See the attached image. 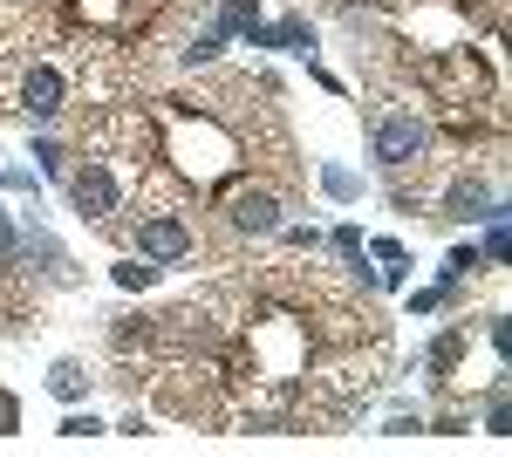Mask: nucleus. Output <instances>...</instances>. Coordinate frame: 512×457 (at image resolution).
Returning a JSON list of instances; mask_svg holds the SVG:
<instances>
[{
	"label": "nucleus",
	"instance_id": "nucleus-1",
	"mask_svg": "<svg viewBox=\"0 0 512 457\" xmlns=\"http://www.w3.org/2000/svg\"><path fill=\"white\" fill-rule=\"evenodd\" d=\"M431 144H437V130H431L424 110H376V123H369V157H376V171L390 185L410 178V171H424L431 164Z\"/></svg>",
	"mask_w": 512,
	"mask_h": 457
},
{
	"label": "nucleus",
	"instance_id": "nucleus-2",
	"mask_svg": "<svg viewBox=\"0 0 512 457\" xmlns=\"http://www.w3.org/2000/svg\"><path fill=\"white\" fill-rule=\"evenodd\" d=\"M117 239H130V253H144V260H158V267L198 260V226L185 212H171V205H137L117 226Z\"/></svg>",
	"mask_w": 512,
	"mask_h": 457
},
{
	"label": "nucleus",
	"instance_id": "nucleus-3",
	"mask_svg": "<svg viewBox=\"0 0 512 457\" xmlns=\"http://www.w3.org/2000/svg\"><path fill=\"white\" fill-rule=\"evenodd\" d=\"M62 191H69V212H76L82 226L103 232V239H117V226H123V185H117V171H110L103 157L69 164V171H62Z\"/></svg>",
	"mask_w": 512,
	"mask_h": 457
},
{
	"label": "nucleus",
	"instance_id": "nucleus-4",
	"mask_svg": "<svg viewBox=\"0 0 512 457\" xmlns=\"http://www.w3.org/2000/svg\"><path fill=\"white\" fill-rule=\"evenodd\" d=\"M7 103L28 116L35 130H48V123H62V110H69V76H62V62H48V55H28V62H14V76H7Z\"/></svg>",
	"mask_w": 512,
	"mask_h": 457
},
{
	"label": "nucleus",
	"instance_id": "nucleus-5",
	"mask_svg": "<svg viewBox=\"0 0 512 457\" xmlns=\"http://www.w3.org/2000/svg\"><path fill=\"white\" fill-rule=\"evenodd\" d=\"M219 219H226V232H239V239H274L280 219H287V191H280L274 178H239V185L226 191V205H219Z\"/></svg>",
	"mask_w": 512,
	"mask_h": 457
},
{
	"label": "nucleus",
	"instance_id": "nucleus-6",
	"mask_svg": "<svg viewBox=\"0 0 512 457\" xmlns=\"http://www.w3.org/2000/svg\"><path fill=\"white\" fill-rule=\"evenodd\" d=\"M506 205V191H499V164H485V171H458L451 185L431 198V219L444 226H478L485 212H499Z\"/></svg>",
	"mask_w": 512,
	"mask_h": 457
},
{
	"label": "nucleus",
	"instance_id": "nucleus-7",
	"mask_svg": "<svg viewBox=\"0 0 512 457\" xmlns=\"http://www.w3.org/2000/svg\"><path fill=\"white\" fill-rule=\"evenodd\" d=\"M21 267H35L48 287H69V280H76V260H69V246H62L55 232L41 226L35 212L21 219Z\"/></svg>",
	"mask_w": 512,
	"mask_h": 457
},
{
	"label": "nucleus",
	"instance_id": "nucleus-8",
	"mask_svg": "<svg viewBox=\"0 0 512 457\" xmlns=\"http://www.w3.org/2000/svg\"><path fill=\"white\" fill-rule=\"evenodd\" d=\"M465 348H472V321H451L424 342V389L431 396H451V369L465 362Z\"/></svg>",
	"mask_w": 512,
	"mask_h": 457
},
{
	"label": "nucleus",
	"instance_id": "nucleus-9",
	"mask_svg": "<svg viewBox=\"0 0 512 457\" xmlns=\"http://www.w3.org/2000/svg\"><path fill=\"white\" fill-rule=\"evenodd\" d=\"M315 21H308V14H301V7H287V14H280L274 28H267V48H280V55H308V62H315Z\"/></svg>",
	"mask_w": 512,
	"mask_h": 457
},
{
	"label": "nucleus",
	"instance_id": "nucleus-10",
	"mask_svg": "<svg viewBox=\"0 0 512 457\" xmlns=\"http://www.w3.org/2000/svg\"><path fill=\"white\" fill-rule=\"evenodd\" d=\"M55 403H89V389H96V376H89V362H76V355H62L55 369H48V382H41Z\"/></svg>",
	"mask_w": 512,
	"mask_h": 457
},
{
	"label": "nucleus",
	"instance_id": "nucleus-11",
	"mask_svg": "<svg viewBox=\"0 0 512 457\" xmlns=\"http://www.w3.org/2000/svg\"><path fill=\"white\" fill-rule=\"evenodd\" d=\"M226 48H233V41L205 21V28H192V35H185V48H178V69H192V76H198V69H219V55H226Z\"/></svg>",
	"mask_w": 512,
	"mask_h": 457
},
{
	"label": "nucleus",
	"instance_id": "nucleus-12",
	"mask_svg": "<svg viewBox=\"0 0 512 457\" xmlns=\"http://www.w3.org/2000/svg\"><path fill=\"white\" fill-rule=\"evenodd\" d=\"M315 185H321V198L355 205V198H362V171H355V164H342V157H321V164H315Z\"/></svg>",
	"mask_w": 512,
	"mask_h": 457
},
{
	"label": "nucleus",
	"instance_id": "nucleus-13",
	"mask_svg": "<svg viewBox=\"0 0 512 457\" xmlns=\"http://www.w3.org/2000/svg\"><path fill=\"white\" fill-rule=\"evenodd\" d=\"M512 376L506 369H492V376H485V410H478V423H485V437H506L512 430Z\"/></svg>",
	"mask_w": 512,
	"mask_h": 457
},
{
	"label": "nucleus",
	"instance_id": "nucleus-14",
	"mask_svg": "<svg viewBox=\"0 0 512 457\" xmlns=\"http://www.w3.org/2000/svg\"><path fill=\"white\" fill-rule=\"evenodd\" d=\"M478 273H492V267H485V253H478V239H458V246L444 253V267H437V280H444V287H472Z\"/></svg>",
	"mask_w": 512,
	"mask_h": 457
},
{
	"label": "nucleus",
	"instance_id": "nucleus-15",
	"mask_svg": "<svg viewBox=\"0 0 512 457\" xmlns=\"http://www.w3.org/2000/svg\"><path fill=\"white\" fill-rule=\"evenodd\" d=\"M205 21H212V28H219L226 41H246L253 28H260V0H219Z\"/></svg>",
	"mask_w": 512,
	"mask_h": 457
},
{
	"label": "nucleus",
	"instance_id": "nucleus-16",
	"mask_svg": "<svg viewBox=\"0 0 512 457\" xmlns=\"http://www.w3.org/2000/svg\"><path fill=\"white\" fill-rule=\"evenodd\" d=\"M458 301H465V287L431 280V287H410V294H403V314H410V321H431V314H444V307H458Z\"/></svg>",
	"mask_w": 512,
	"mask_h": 457
},
{
	"label": "nucleus",
	"instance_id": "nucleus-17",
	"mask_svg": "<svg viewBox=\"0 0 512 457\" xmlns=\"http://www.w3.org/2000/svg\"><path fill=\"white\" fill-rule=\"evenodd\" d=\"M110 280H117L123 294H144V287H158V280H164V267H158V260H144V253H123L117 267H110Z\"/></svg>",
	"mask_w": 512,
	"mask_h": 457
},
{
	"label": "nucleus",
	"instance_id": "nucleus-18",
	"mask_svg": "<svg viewBox=\"0 0 512 457\" xmlns=\"http://www.w3.org/2000/svg\"><path fill=\"white\" fill-rule=\"evenodd\" d=\"M35 164H41V178H55V185H62V171L76 164V157H69V144L55 137V123H48V130L35 137Z\"/></svg>",
	"mask_w": 512,
	"mask_h": 457
},
{
	"label": "nucleus",
	"instance_id": "nucleus-19",
	"mask_svg": "<svg viewBox=\"0 0 512 457\" xmlns=\"http://www.w3.org/2000/svg\"><path fill=\"white\" fill-rule=\"evenodd\" d=\"M274 239H280V246H294V253H315V246H328V232L308 226V219H280Z\"/></svg>",
	"mask_w": 512,
	"mask_h": 457
},
{
	"label": "nucleus",
	"instance_id": "nucleus-20",
	"mask_svg": "<svg viewBox=\"0 0 512 457\" xmlns=\"http://www.w3.org/2000/svg\"><path fill=\"white\" fill-rule=\"evenodd\" d=\"M328 246H335V260H342V267H362V260H369L362 226H335V232H328Z\"/></svg>",
	"mask_w": 512,
	"mask_h": 457
},
{
	"label": "nucleus",
	"instance_id": "nucleus-21",
	"mask_svg": "<svg viewBox=\"0 0 512 457\" xmlns=\"http://www.w3.org/2000/svg\"><path fill=\"white\" fill-rule=\"evenodd\" d=\"M103 430H110V423L96 417V410H82V403H69V417H62V430H55V437H69V444H82V437H103Z\"/></svg>",
	"mask_w": 512,
	"mask_h": 457
},
{
	"label": "nucleus",
	"instance_id": "nucleus-22",
	"mask_svg": "<svg viewBox=\"0 0 512 457\" xmlns=\"http://www.w3.org/2000/svg\"><path fill=\"white\" fill-rule=\"evenodd\" d=\"M424 417H431L424 403H396L390 417H383V437H417V430H424Z\"/></svg>",
	"mask_w": 512,
	"mask_h": 457
},
{
	"label": "nucleus",
	"instance_id": "nucleus-23",
	"mask_svg": "<svg viewBox=\"0 0 512 457\" xmlns=\"http://www.w3.org/2000/svg\"><path fill=\"white\" fill-rule=\"evenodd\" d=\"M0 273H21V226L7 219V205H0Z\"/></svg>",
	"mask_w": 512,
	"mask_h": 457
},
{
	"label": "nucleus",
	"instance_id": "nucleus-24",
	"mask_svg": "<svg viewBox=\"0 0 512 457\" xmlns=\"http://www.w3.org/2000/svg\"><path fill=\"white\" fill-rule=\"evenodd\" d=\"M14 430H21V403L0 389V437H14Z\"/></svg>",
	"mask_w": 512,
	"mask_h": 457
},
{
	"label": "nucleus",
	"instance_id": "nucleus-25",
	"mask_svg": "<svg viewBox=\"0 0 512 457\" xmlns=\"http://www.w3.org/2000/svg\"><path fill=\"white\" fill-rule=\"evenodd\" d=\"M0 185H7V191H35V171H28V164H7Z\"/></svg>",
	"mask_w": 512,
	"mask_h": 457
}]
</instances>
